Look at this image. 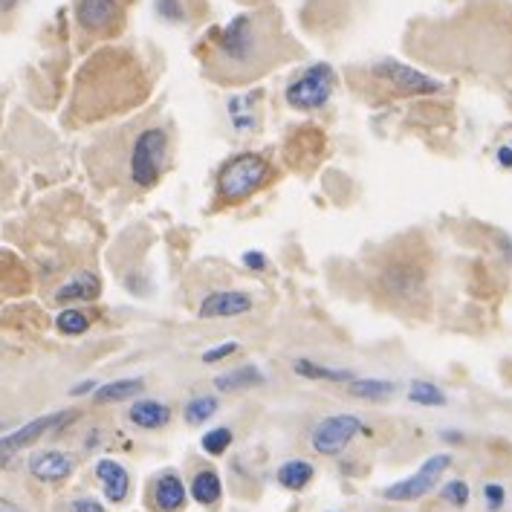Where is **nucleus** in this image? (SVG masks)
I'll return each instance as SVG.
<instances>
[{
    "instance_id": "1",
    "label": "nucleus",
    "mask_w": 512,
    "mask_h": 512,
    "mask_svg": "<svg viewBox=\"0 0 512 512\" xmlns=\"http://www.w3.org/2000/svg\"><path fill=\"white\" fill-rule=\"evenodd\" d=\"M281 32L264 12H241L226 27L212 32V61L229 79H246L264 73L278 47Z\"/></svg>"
},
{
    "instance_id": "2",
    "label": "nucleus",
    "mask_w": 512,
    "mask_h": 512,
    "mask_svg": "<svg viewBox=\"0 0 512 512\" xmlns=\"http://www.w3.org/2000/svg\"><path fill=\"white\" fill-rule=\"evenodd\" d=\"M267 177H270V162L261 154H238L235 160L223 165V171L217 177V191L223 200L238 203L243 197H249L252 191L261 189Z\"/></svg>"
},
{
    "instance_id": "3",
    "label": "nucleus",
    "mask_w": 512,
    "mask_h": 512,
    "mask_svg": "<svg viewBox=\"0 0 512 512\" xmlns=\"http://www.w3.org/2000/svg\"><path fill=\"white\" fill-rule=\"evenodd\" d=\"M165 154H168V136L162 128H145L136 136L134 145H131V162H128L134 186H139V189L157 186Z\"/></svg>"
},
{
    "instance_id": "4",
    "label": "nucleus",
    "mask_w": 512,
    "mask_h": 512,
    "mask_svg": "<svg viewBox=\"0 0 512 512\" xmlns=\"http://www.w3.org/2000/svg\"><path fill=\"white\" fill-rule=\"evenodd\" d=\"M336 73L330 64H313L287 84V102L296 110H319L333 96Z\"/></svg>"
},
{
    "instance_id": "5",
    "label": "nucleus",
    "mask_w": 512,
    "mask_h": 512,
    "mask_svg": "<svg viewBox=\"0 0 512 512\" xmlns=\"http://www.w3.org/2000/svg\"><path fill=\"white\" fill-rule=\"evenodd\" d=\"M362 432H365V423L356 414H333V417H324L313 429L310 446H313V452L333 458V455H342L351 446L353 437Z\"/></svg>"
},
{
    "instance_id": "6",
    "label": "nucleus",
    "mask_w": 512,
    "mask_h": 512,
    "mask_svg": "<svg viewBox=\"0 0 512 512\" xmlns=\"http://www.w3.org/2000/svg\"><path fill=\"white\" fill-rule=\"evenodd\" d=\"M449 466H452V455H432L411 478L388 486L382 492V498H388V501H420L423 495H429L434 486L440 484V478Z\"/></svg>"
},
{
    "instance_id": "7",
    "label": "nucleus",
    "mask_w": 512,
    "mask_h": 512,
    "mask_svg": "<svg viewBox=\"0 0 512 512\" xmlns=\"http://www.w3.org/2000/svg\"><path fill=\"white\" fill-rule=\"evenodd\" d=\"M374 76L382 81H388L400 96H434L443 90V84L408 64H400L394 58H382L374 64Z\"/></svg>"
},
{
    "instance_id": "8",
    "label": "nucleus",
    "mask_w": 512,
    "mask_h": 512,
    "mask_svg": "<svg viewBox=\"0 0 512 512\" xmlns=\"http://www.w3.org/2000/svg\"><path fill=\"white\" fill-rule=\"evenodd\" d=\"M76 24L87 35H110L122 24V0H76Z\"/></svg>"
},
{
    "instance_id": "9",
    "label": "nucleus",
    "mask_w": 512,
    "mask_h": 512,
    "mask_svg": "<svg viewBox=\"0 0 512 512\" xmlns=\"http://www.w3.org/2000/svg\"><path fill=\"white\" fill-rule=\"evenodd\" d=\"M73 417V411H58V414H47V417H38V420H32L27 426H21L18 432L6 434V437H0V466L6 463V460L12 458L15 452H21V449H27L32 446L35 440H41L47 432H55L58 426H64L67 420Z\"/></svg>"
},
{
    "instance_id": "10",
    "label": "nucleus",
    "mask_w": 512,
    "mask_h": 512,
    "mask_svg": "<svg viewBox=\"0 0 512 512\" xmlns=\"http://www.w3.org/2000/svg\"><path fill=\"white\" fill-rule=\"evenodd\" d=\"M252 310V298L241 290H217L200 301V316L203 319H232Z\"/></svg>"
},
{
    "instance_id": "11",
    "label": "nucleus",
    "mask_w": 512,
    "mask_h": 512,
    "mask_svg": "<svg viewBox=\"0 0 512 512\" xmlns=\"http://www.w3.org/2000/svg\"><path fill=\"white\" fill-rule=\"evenodd\" d=\"M382 290L400 301H411L423 290V272L411 264H394L382 272Z\"/></svg>"
},
{
    "instance_id": "12",
    "label": "nucleus",
    "mask_w": 512,
    "mask_h": 512,
    "mask_svg": "<svg viewBox=\"0 0 512 512\" xmlns=\"http://www.w3.org/2000/svg\"><path fill=\"white\" fill-rule=\"evenodd\" d=\"M73 469H76V460L70 458V455H64V452H55V449L41 452V455H35V458L29 460V475L35 481H44V484L67 481L73 475Z\"/></svg>"
},
{
    "instance_id": "13",
    "label": "nucleus",
    "mask_w": 512,
    "mask_h": 512,
    "mask_svg": "<svg viewBox=\"0 0 512 512\" xmlns=\"http://www.w3.org/2000/svg\"><path fill=\"white\" fill-rule=\"evenodd\" d=\"M96 478L102 481V492L110 504H122L128 498V489H131V478H128V469L116 460H99L96 463Z\"/></svg>"
},
{
    "instance_id": "14",
    "label": "nucleus",
    "mask_w": 512,
    "mask_h": 512,
    "mask_svg": "<svg viewBox=\"0 0 512 512\" xmlns=\"http://www.w3.org/2000/svg\"><path fill=\"white\" fill-rule=\"evenodd\" d=\"M154 504L160 512H180L186 504V484L180 481V475L165 472L157 478L154 486Z\"/></svg>"
},
{
    "instance_id": "15",
    "label": "nucleus",
    "mask_w": 512,
    "mask_h": 512,
    "mask_svg": "<svg viewBox=\"0 0 512 512\" xmlns=\"http://www.w3.org/2000/svg\"><path fill=\"white\" fill-rule=\"evenodd\" d=\"M102 293V281L93 272H79L76 278H70L67 284H61L55 290V301L58 304H70V301H93Z\"/></svg>"
},
{
    "instance_id": "16",
    "label": "nucleus",
    "mask_w": 512,
    "mask_h": 512,
    "mask_svg": "<svg viewBox=\"0 0 512 512\" xmlns=\"http://www.w3.org/2000/svg\"><path fill=\"white\" fill-rule=\"evenodd\" d=\"M128 417H131V423L139 426V429L154 432V429H162L171 420V408L165 403H157V400H139V403H134Z\"/></svg>"
},
{
    "instance_id": "17",
    "label": "nucleus",
    "mask_w": 512,
    "mask_h": 512,
    "mask_svg": "<svg viewBox=\"0 0 512 512\" xmlns=\"http://www.w3.org/2000/svg\"><path fill=\"white\" fill-rule=\"evenodd\" d=\"M264 382H267V377L258 368L246 365V368H235V371H226V374L215 377V388L229 394V391H246V388L264 385Z\"/></svg>"
},
{
    "instance_id": "18",
    "label": "nucleus",
    "mask_w": 512,
    "mask_h": 512,
    "mask_svg": "<svg viewBox=\"0 0 512 512\" xmlns=\"http://www.w3.org/2000/svg\"><path fill=\"white\" fill-rule=\"evenodd\" d=\"M220 495H223V484H220L217 472L203 469V472L194 475V481H191V498L200 507H215L217 501H220Z\"/></svg>"
},
{
    "instance_id": "19",
    "label": "nucleus",
    "mask_w": 512,
    "mask_h": 512,
    "mask_svg": "<svg viewBox=\"0 0 512 512\" xmlns=\"http://www.w3.org/2000/svg\"><path fill=\"white\" fill-rule=\"evenodd\" d=\"M293 371L298 377L307 379H322V382H351L353 371H345V368H327V365H319L313 359H296L293 362Z\"/></svg>"
},
{
    "instance_id": "20",
    "label": "nucleus",
    "mask_w": 512,
    "mask_h": 512,
    "mask_svg": "<svg viewBox=\"0 0 512 512\" xmlns=\"http://www.w3.org/2000/svg\"><path fill=\"white\" fill-rule=\"evenodd\" d=\"M394 382H385V379H356L353 377L348 382V394L356 397V400H385V397H391L394 394Z\"/></svg>"
},
{
    "instance_id": "21",
    "label": "nucleus",
    "mask_w": 512,
    "mask_h": 512,
    "mask_svg": "<svg viewBox=\"0 0 512 512\" xmlns=\"http://www.w3.org/2000/svg\"><path fill=\"white\" fill-rule=\"evenodd\" d=\"M313 481V466L307 460H287L278 469V484L284 489H304Z\"/></svg>"
},
{
    "instance_id": "22",
    "label": "nucleus",
    "mask_w": 512,
    "mask_h": 512,
    "mask_svg": "<svg viewBox=\"0 0 512 512\" xmlns=\"http://www.w3.org/2000/svg\"><path fill=\"white\" fill-rule=\"evenodd\" d=\"M142 391V379H116L96 388V403H122Z\"/></svg>"
},
{
    "instance_id": "23",
    "label": "nucleus",
    "mask_w": 512,
    "mask_h": 512,
    "mask_svg": "<svg viewBox=\"0 0 512 512\" xmlns=\"http://www.w3.org/2000/svg\"><path fill=\"white\" fill-rule=\"evenodd\" d=\"M408 400L417 405H426V408H434V405H446V394L434 382L417 379V382L408 385Z\"/></svg>"
},
{
    "instance_id": "24",
    "label": "nucleus",
    "mask_w": 512,
    "mask_h": 512,
    "mask_svg": "<svg viewBox=\"0 0 512 512\" xmlns=\"http://www.w3.org/2000/svg\"><path fill=\"white\" fill-rule=\"evenodd\" d=\"M154 12L157 18L165 24H186L189 21V3L186 0H157L154 3Z\"/></svg>"
},
{
    "instance_id": "25",
    "label": "nucleus",
    "mask_w": 512,
    "mask_h": 512,
    "mask_svg": "<svg viewBox=\"0 0 512 512\" xmlns=\"http://www.w3.org/2000/svg\"><path fill=\"white\" fill-rule=\"evenodd\" d=\"M55 327H58L64 336H81V333L90 330V319H87V313H81V310H61L58 319H55Z\"/></svg>"
},
{
    "instance_id": "26",
    "label": "nucleus",
    "mask_w": 512,
    "mask_h": 512,
    "mask_svg": "<svg viewBox=\"0 0 512 512\" xmlns=\"http://www.w3.org/2000/svg\"><path fill=\"white\" fill-rule=\"evenodd\" d=\"M217 411V400L215 397H197V400H191L186 405V420H189L191 426H200V423H206V420H212Z\"/></svg>"
},
{
    "instance_id": "27",
    "label": "nucleus",
    "mask_w": 512,
    "mask_h": 512,
    "mask_svg": "<svg viewBox=\"0 0 512 512\" xmlns=\"http://www.w3.org/2000/svg\"><path fill=\"white\" fill-rule=\"evenodd\" d=\"M200 446H203V452L206 455H223L229 446H232V432L229 429H212V432L203 434V440H200Z\"/></svg>"
},
{
    "instance_id": "28",
    "label": "nucleus",
    "mask_w": 512,
    "mask_h": 512,
    "mask_svg": "<svg viewBox=\"0 0 512 512\" xmlns=\"http://www.w3.org/2000/svg\"><path fill=\"white\" fill-rule=\"evenodd\" d=\"M440 495H443V501L446 504H452V507H466L469 504V484L466 481H449V484L440 489Z\"/></svg>"
},
{
    "instance_id": "29",
    "label": "nucleus",
    "mask_w": 512,
    "mask_h": 512,
    "mask_svg": "<svg viewBox=\"0 0 512 512\" xmlns=\"http://www.w3.org/2000/svg\"><path fill=\"white\" fill-rule=\"evenodd\" d=\"M484 498H486V507H489L492 512H498L501 507H504V498H507V492H504V486L501 484H486Z\"/></svg>"
},
{
    "instance_id": "30",
    "label": "nucleus",
    "mask_w": 512,
    "mask_h": 512,
    "mask_svg": "<svg viewBox=\"0 0 512 512\" xmlns=\"http://www.w3.org/2000/svg\"><path fill=\"white\" fill-rule=\"evenodd\" d=\"M238 342H223V345H217V348H212V351L203 353V362H220V359H226V356H232V353H238Z\"/></svg>"
},
{
    "instance_id": "31",
    "label": "nucleus",
    "mask_w": 512,
    "mask_h": 512,
    "mask_svg": "<svg viewBox=\"0 0 512 512\" xmlns=\"http://www.w3.org/2000/svg\"><path fill=\"white\" fill-rule=\"evenodd\" d=\"M243 264H246L249 270H267V258H264V252H258V249L246 252V255H243Z\"/></svg>"
},
{
    "instance_id": "32",
    "label": "nucleus",
    "mask_w": 512,
    "mask_h": 512,
    "mask_svg": "<svg viewBox=\"0 0 512 512\" xmlns=\"http://www.w3.org/2000/svg\"><path fill=\"white\" fill-rule=\"evenodd\" d=\"M70 512H105V507L99 501H93V498H79V501L70 504Z\"/></svg>"
},
{
    "instance_id": "33",
    "label": "nucleus",
    "mask_w": 512,
    "mask_h": 512,
    "mask_svg": "<svg viewBox=\"0 0 512 512\" xmlns=\"http://www.w3.org/2000/svg\"><path fill=\"white\" fill-rule=\"evenodd\" d=\"M24 0H0V15H12Z\"/></svg>"
},
{
    "instance_id": "34",
    "label": "nucleus",
    "mask_w": 512,
    "mask_h": 512,
    "mask_svg": "<svg viewBox=\"0 0 512 512\" xmlns=\"http://www.w3.org/2000/svg\"><path fill=\"white\" fill-rule=\"evenodd\" d=\"M87 391H96V382H90V379H87V382H79V385L73 388V394H76V397L87 394Z\"/></svg>"
},
{
    "instance_id": "35",
    "label": "nucleus",
    "mask_w": 512,
    "mask_h": 512,
    "mask_svg": "<svg viewBox=\"0 0 512 512\" xmlns=\"http://www.w3.org/2000/svg\"><path fill=\"white\" fill-rule=\"evenodd\" d=\"M498 160H501L504 168H512V148H501V151H498Z\"/></svg>"
},
{
    "instance_id": "36",
    "label": "nucleus",
    "mask_w": 512,
    "mask_h": 512,
    "mask_svg": "<svg viewBox=\"0 0 512 512\" xmlns=\"http://www.w3.org/2000/svg\"><path fill=\"white\" fill-rule=\"evenodd\" d=\"M0 512H24L18 504H12V501H6V498H0Z\"/></svg>"
}]
</instances>
